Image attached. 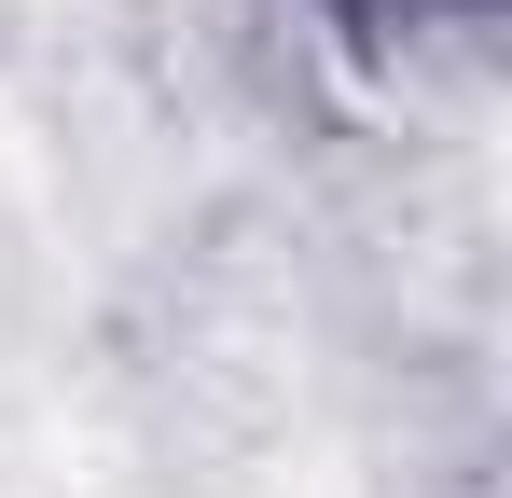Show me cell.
<instances>
[{"instance_id": "obj_1", "label": "cell", "mask_w": 512, "mask_h": 498, "mask_svg": "<svg viewBox=\"0 0 512 498\" xmlns=\"http://www.w3.org/2000/svg\"><path fill=\"white\" fill-rule=\"evenodd\" d=\"M346 14H429V0H346Z\"/></svg>"}]
</instances>
